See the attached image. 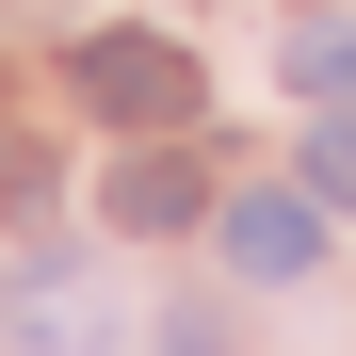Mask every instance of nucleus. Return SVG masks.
<instances>
[{"label": "nucleus", "mask_w": 356, "mask_h": 356, "mask_svg": "<svg viewBox=\"0 0 356 356\" xmlns=\"http://www.w3.org/2000/svg\"><path fill=\"white\" fill-rule=\"evenodd\" d=\"M195 195H211V178L178 162V146H146V162H113V227H146V243H162V227H195Z\"/></svg>", "instance_id": "obj_3"}, {"label": "nucleus", "mask_w": 356, "mask_h": 356, "mask_svg": "<svg viewBox=\"0 0 356 356\" xmlns=\"http://www.w3.org/2000/svg\"><path fill=\"white\" fill-rule=\"evenodd\" d=\"M291 195H308V211H356V113L308 130V178H291Z\"/></svg>", "instance_id": "obj_5"}, {"label": "nucleus", "mask_w": 356, "mask_h": 356, "mask_svg": "<svg viewBox=\"0 0 356 356\" xmlns=\"http://www.w3.org/2000/svg\"><path fill=\"white\" fill-rule=\"evenodd\" d=\"M291 97L356 113V17H308V33H291Z\"/></svg>", "instance_id": "obj_4"}, {"label": "nucleus", "mask_w": 356, "mask_h": 356, "mask_svg": "<svg viewBox=\"0 0 356 356\" xmlns=\"http://www.w3.org/2000/svg\"><path fill=\"white\" fill-rule=\"evenodd\" d=\"M65 97L113 113V130H195V113H211V81H195L178 33H81L65 49Z\"/></svg>", "instance_id": "obj_1"}, {"label": "nucleus", "mask_w": 356, "mask_h": 356, "mask_svg": "<svg viewBox=\"0 0 356 356\" xmlns=\"http://www.w3.org/2000/svg\"><path fill=\"white\" fill-rule=\"evenodd\" d=\"M162 356H211V324H195V308H178V324H162Z\"/></svg>", "instance_id": "obj_6"}, {"label": "nucleus", "mask_w": 356, "mask_h": 356, "mask_svg": "<svg viewBox=\"0 0 356 356\" xmlns=\"http://www.w3.org/2000/svg\"><path fill=\"white\" fill-rule=\"evenodd\" d=\"M227 259H243V275H308L324 259V211L308 195H243V211H227Z\"/></svg>", "instance_id": "obj_2"}]
</instances>
